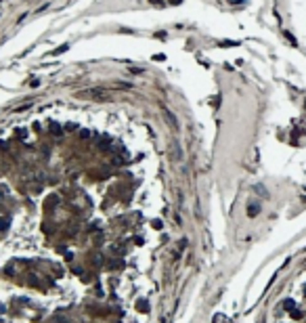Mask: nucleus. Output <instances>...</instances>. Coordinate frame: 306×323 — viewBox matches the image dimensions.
<instances>
[{
    "instance_id": "nucleus-2",
    "label": "nucleus",
    "mask_w": 306,
    "mask_h": 323,
    "mask_svg": "<svg viewBox=\"0 0 306 323\" xmlns=\"http://www.w3.org/2000/svg\"><path fill=\"white\" fill-rule=\"evenodd\" d=\"M283 306H285V308H289V311H291V308H294V300H285V302H283Z\"/></svg>"
},
{
    "instance_id": "nucleus-5",
    "label": "nucleus",
    "mask_w": 306,
    "mask_h": 323,
    "mask_svg": "<svg viewBox=\"0 0 306 323\" xmlns=\"http://www.w3.org/2000/svg\"><path fill=\"white\" fill-rule=\"evenodd\" d=\"M228 2H243V0H228Z\"/></svg>"
},
{
    "instance_id": "nucleus-4",
    "label": "nucleus",
    "mask_w": 306,
    "mask_h": 323,
    "mask_svg": "<svg viewBox=\"0 0 306 323\" xmlns=\"http://www.w3.org/2000/svg\"><path fill=\"white\" fill-rule=\"evenodd\" d=\"M178 2H183V0H172V4H178Z\"/></svg>"
},
{
    "instance_id": "nucleus-1",
    "label": "nucleus",
    "mask_w": 306,
    "mask_h": 323,
    "mask_svg": "<svg viewBox=\"0 0 306 323\" xmlns=\"http://www.w3.org/2000/svg\"><path fill=\"white\" fill-rule=\"evenodd\" d=\"M247 214H250V216H256V214H258V206H250V208H247Z\"/></svg>"
},
{
    "instance_id": "nucleus-3",
    "label": "nucleus",
    "mask_w": 306,
    "mask_h": 323,
    "mask_svg": "<svg viewBox=\"0 0 306 323\" xmlns=\"http://www.w3.org/2000/svg\"><path fill=\"white\" fill-rule=\"evenodd\" d=\"M4 227H9V218H2V220H0V229H4Z\"/></svg>"
}]
</instances>
